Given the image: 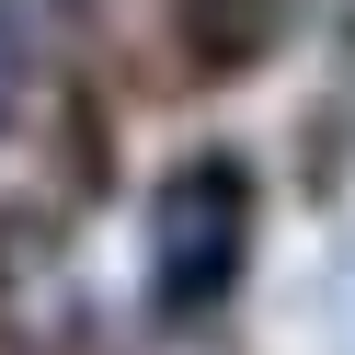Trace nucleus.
Listing matches in <instances>:
<instances>
[{"label":"nucleus","instance_id":"f257e3e1","mask_svg":"<svg viewBox=\"0 0 355 355\" xmlns=\"http://www.w3.org/2000/svg\"><path fill=\"white\" fill-rule=\"evenodd\" d=\"M241 241H252V184H241V161L172 172L161 207H149V298H161V321H195V309L230 298Z\"/></svg>","mask_w":355,"mask_h":355},{"label":"nucleus","instance_id":"f03ea898","mask_svg":"<svg viewBox=\"0 0 355 355\" xmlns=\"http://www.w3.org/2000/svg\"><path fill=\"white\" fill-rule=\"evenodd\" d=\"M286 24V0H184V35L218 58V69H241V58H263V35Z\"/></svg>","mask_w":355,"mask_h":355},{"label":"nucleus","instance_id":"7ed1b4c3","mask_svg":"<svg viewBox=\"0 0 355 355\" xmlns=\"http://www.w3.org/2000/svg\"><path fill=\"white\" fill-rule=\"evenodd\" d=\"M24 12H0V126H12V103H24Z\"/></svg>","mask_w":355,"mask_h":355},{"label":"nucleus","instance_id":"20e7f679","mask_svg":"<svg viewBox=\"0 0 355 355\" xmlns=\"http://www.w3.org/2000/svg\"><path fill=\"white\" fill-rule=\"evenodd\" d=\"M0 12H24V24H35V12H46V0H0Z\"/></svg>","mask_w":355,"mask_h":355}]
</instances>
